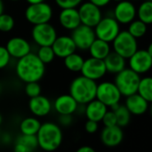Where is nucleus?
<instances>
[{
  "mask_svg": "<svg viewBox=\"0 0 152 152\" xmlns=\"http://www.w3.org/2000/svg\"><path fill=\"white\" fill-rule=\"evenodd\" d=\"M0 134H1V132H0Z\"/></svg>",
  "mask_w": 152,
  "mask_h": 152,
  "instance_id": "nucleus-50",
  "label": "nucleus"
},
{
  "mask_svg": "<svg viewBox=\"0 0 152 152\" xmlns=\"http://www.w3.org/2000/svg\"><path fill=\"white\" fill-rule=\"evenodd\" d=\"M31 37L38 46H51L57 37V31L50 22L34 25Z\"/></svg>",
  "mask_w": 152,
  "mask_h": 152,
  "instance_id": "nucleus-9",
  "label": "nucleus"
},
{
  "mask_svg": "<svg viewBox=\"0 0 152 152\" xmlns=\"http://www.w3.org/2000/svg\"><path fill=\"white\" fill-rule=\"evenodd\" d=\"M94 29L96 38L110 44L121 31L120 24L114 19L113 16L102 17V20L94 28Z\"/></svg>",
  "mask_w": 152,
  "mask_h": 152,
  "instance_id": "nucleus-7",
  "label": "nucleus"
},
{
  "mask_svg": "<svg viewBox=\"0 0 152 152\" xmlns=\"http://www.w3.org/2000/svg\"><path fill=\"white\" fill-rule=\"evenodd\" d=\"M36 54L45 65L52 62L55 58V54L52 49V46H39Z\"/></svg>",
  "mask_w": 152,
  "mask_h": 152,
  "instance_id": "nucleus-32",
  "label": "nucleus"
},
{
  "mask_svg": "<svg viewBox=\"0 0 152 152\" xmlns=\"http://www.w3.org/2000/svg\"><path fill=\"white\" fill-rule=\"evenodd\" d=\"M110 109L111 110H113L115 115H116L117 126L123 128V127H126L129 125V123L131 121L132 115L124 104L118 103L116 105H113Z\"/></svg>",
  "mask_w": 152,
  "mask_h": 152,
  "instance_id": "nucleus-27",
  "label": "nucleus"
},
{
  "mask_svg": "<svg viewBox=\"0 0 152 152\" xmlns=\"http://www.w3.org/2000/svg\"><path fill=\"white\" fill-rule=\"evenodd\" d=\"M11 56L9 53L7 52L5 46L0 45V69H3L6 68L10 61H11Z\"/></svg>",
  "mask_w": 152,
  "mask_h": 152,
  "instance_id": "nucleus-37",
  "label": "nucleus"
},
{
  "mask_svg": "<svg viewBox=\"0 0 152 152\" xmlns=\"http://www.w3.org/2000/svg\"><path fill=\"white\" fill-rule=\"evenodd\" d=\"M4 11V4L3 0H0V14H2Z\"/></svg>",
  "mask_w": 152,
  "mask_h": 152,
  "instance_id": "nucleus-44",
  "label": "nucleus"
},
{
  "mask_svg": "<svg viewBox=\"0 0 152 152\" xmlns=\"http://www.w3.org/2000/svg\"><path fill=\"white\" fill-rule=\"evenodd\" d=\"M108 109L109 108L102 102H101L97 99H94L85 105L84 114L86 115L87 120H92L100 123L105 113L107 112Z\"/></svg>",
  "mask_w": 152,
  "mask_h": 152,
  "instance_id": "nucleus-22",
  "label": "nucleus"
},
{
  "mask_svg": "<svg viewBox=\"0 0 152 152\" xmlns=\"http://www.w3.org/2000/svg\"><path fill=\"white\" fill-rule=\"evenodd\" d=\"M141 76L129 68L124 69L115 76L114 84L122 96L127 97L137 93Z\"/></svg>",
  "mask_w": 152,
  "mask_h": 152,
  "instance_id": "nucleus-4",
  "label": "nucleus"
},
{
  "mask_svg": "<svg viewBox=\"0 0 152 152\" xmlns=\"http://www.w3.org/2000/svg\"><path fill=\"white\" fill-rule=\"evenodd\" d=\"M101 122H102L104 127H110V126H117V118H116L114 111L111 110H108Z\"/></svg>",
  "mask_w": 152,
  "mask_h": 152,
  "instance_id": "nucleus-35",
  "label": "nucleus"
},
{
  "mask_svg": "<svg viewBox=\"0 0 152 152\" xmlns=\"http://www.w3.org/2000/svg\"><path fill=\"white\" fill-rule=\"evenodd\" d=\"M113 17L119 24H129L136 17V7L134 4L129 0H122L117 3L113 11Z\"/></svg>",
  "mask_w": 152,
  "mask_h": 152,
  "instance_id": "nucleus-14",
  "label": "nucleus"
},
{
  "mask_svg": "<svg viewBox=\"0 0 152 152\" xmlns=\"http://www.w3.org/2000/svg\"><path fill=\"white\" fill-rule=\"evenodd\" d=\"M111 1H114V2H116V3H118V2H121L122 0H111Z\"/></svg>",
  "mask_w": 152,
  "mask_h": 152,
  "instance_id": "nucleus-46",
  "label": "nucleus"
},
{
  "mask_svg": "<svg viewBox=\"0 0 152 152\" xmlns=\"http://www.w3.org/2000/svg\"><path fill=\"white\" fill-rule=\"evenodd\" d=\"M101 142L107 148H115L119 146L124 140L123 129L118 126L104 127L101 132Z\"/></svg>",
  "mask_w": 152,
  "mask_h": 152,
  "instance_id": "nucleus-16",
  "label": "nucleus"
},
{
  "mask_svg": "<svg viewBox=\"0 0 152 152\" xmlns=\"http://www.w3.org/2000/svg\"><path fill=\"white\" fill-rule=\"evenodd\" d=\"M38 147L37 139L36 135L20 134L15 141L14 152H33Z\"/></svg>",
  "mask_w": 152,
  "mask_h": 152,
  "instance_id": "nucleus-24",
  "label": "nucleus"
},
{
  "mask_svg": "<svg viewBox=\"0 0 152 152\" xmlns=\"http://www.w3.org/2000/svg\"><path fill=\"white\" fill-rule=\"evenodd\" d=\"M5 48L11 58H14L16 60H19L31 53V45L29 42L20 37H14L10 38L7 41Z\"/></svg>",
  "mask_w": 152,
  "mask_h": 152,
  "instance_id": "nucleus-15",
  "label": "nucleus"
},
{
  "mask_svg": "<svg viewBox=\"0 0 152 152\" xmlns=\"http://www.w3.org/2000/svg\"><path fill=\"white\" fill-rule=\"evenodd\" d=\"M14 28V19L10 14L3 12L0 14V31L9 32Z\"/></svg>",
  "mask_w": 152,
  "mask_h": 152,
  "instance_id": "nucleus-33",
  "label": "nucleus"
},
{
  "mask_svg": "<svg viewBox=\"0 0 152 152\" xmlns=\"http://www.w3.org/2000/svg\"><path fill=\"white\" fill-rule=\"evenodd\" d=\"M128 29L127 31L136 39L142 38L144 37L148 30V25L144 22L141 21L138 19H134L133 21H131L128 24Z\"/></svg>",
  "mask_w": 152,
  "mask_h": 152,
  "instance_id": "nucleus-31",
  "label": "nucleus"
},
{
  "mask_svg": "<svg viewBox=\"0 0 152 152\" xmlns=\"http://www.w3.org/2000/svg\"><path fill=\"white\" fill-rule=\"evenodd\" d=\"M52 49L55 54V57H59L64 59L68 55L76 52L77 47L69 36H60L56 37L53 45H51Z\"/></svg>",
  "mask_w": 152,
  "mask_h": 152,
  "instance_id": "nucleus-19",
  "label": "nucleus"
},
{
  "mask_svg": "<svg viewBox=\"0 0 152 152\" xmlns=\"http://www.w3.org/2000/svg\"><path fill=\"white\" fill-rule=\"evenodd\" d=\"M41 126L40 120L36 117H28L22 119L20 123L19 128L21 134L36 135Z\"/></svg>",
  "mask_w": 152,
  "mask_h": 152,
  "instance_id": "nucleus-26",
  "label": "nucleus"
},
{
  "mask_svg": "<svg viewBox=\"0 0 152 152\" xmlns=\"http://www.w3.org/2000/svg\"><path fill=\"white\" fill-rule=\"evenodd\" d=\"M71 38L77 47L82 51L88 50L92 43L95 40V33L94 28L80 24L77 28L72 30Z\"/></svg>",
  "mask_w": 152,
  "mask_h": 152,
  "instance_id": "nucleus-12",
  "label": "nucleus"
},
{
  "mask_svg": "<svg viewBox=\"0 0 152 152\" xmlns=\"http://www.w3.org/2000/svg\"><path fill=\"white\" fill-rule=\"evenodd\" d=\"M129 1H131V2H135V1H140V0H129Z\"/></svg>",
  "mask_w": 152,
  "mask_h": 152,
  "instance_id": "nucleus-48",
  "label": "nucleus"
},
{
  "mask_svg": "<svg viewBox=\"0 0 152 152\" xmlns=\"http://www.w3.org/2000/svg\"><path fill=\"white\" fill-rule=\"evenodd\" d=\"M77 11L81 24L91 28H94L102 18L101 8L89 1L81 3Z\"/></svg>",
  "mask_w": 152,
  "mask_h": 152,
  "instance_id": "nucleus-10",
  "label": "nucleus"
},
{
  "mask_svg": "<svg viewBox=\"0 0 152 152\" xmlns=\"http://www.w3.org/2000/svg\"><path fill=\"white\" fill-rule=\"evenodd\" d=\"M63 60H64V66L67 68V69L72 72H80L85 61L83 56L77 53L76 52L68 55Z\"/></svg>",
  "mask_w": 152,
  "mask_h": 152,
  "instance_id": "nucleus-29",
  "label": "nucleus"
},
{
  "mask_svg": "<svg viewBox=\"0 0 152 152\" xmlns=\"http://www.w3.org/2000/svg\"><path fill=\"white\" fill-rule=\"evenodd\" d=\"M36 136L38 147L45 152L55 151L61 147L63 141L61 127L57 123L51 121L41 123Z\"/></svg>",
  "mask_w": 152,
  "mask_h": 152,
  "instance_id": "nucleus-2",
  "label": "nucleus"
},
{
  "mask_svg": "<svg viewBox=\"0 0 152 152\" xmlns=\"http://www.w3.org/2000/svg\"><path fill=\"white\" fill-rule=\"evenodd\" d=\"M136 16L138 20L144 22L147 25L152 23V2L151 0H145L136 9Z\"/></svg>",
  "mask_w": 152,
  "mask_h": 152,
  "instance_id": "nucleus-28",
  "label": "nucleus"
},
{
  "mask_svg": "<svg viewBox=\"0 0 152 152\" xmlns=\"http://www.w3.org/2000/svg\"><path fill=\"white\" fill-rule=\"evenodd\" d=\"M89 2L93 3L94 4H95L96 6H98L100 8H102V7L108 5L111 2V0H89Z\"/></svg>",
  "mask_w": 152,
  "mask_h": 152,
  "instance_id": "nucleus-41",
  "label": "nucleus"
},
{
  "mask_svg": "<svg viewBox=\"0 0 152 152\" xmlns=\"http://www.w3.org/2000/svg\"><path fill=\"white\" fill-rule=\"evenodd\" d=\"M29 4H37V3H42V2H45V0H26Z\"/></svg>",
  "mask_w": 152,
  "mask_h": 152,
  "instance_id": "nucleus-43",
  "label": "nucleus"
},
{
  "mask_svg": "<svg viewBox=\"0 0 152 152\" xmlns=\"http://www.w3.org/2000/svg\"><path fill=\"white\" fill-rule=\"evenodd\" d=\"M25 18L32 25L50 22L53 18V8L46 2L31 4L25 10Z\"/></svg>",
  "mask_w": 152,
  "mask_h": 152,
  "instance_id": "nucleus-6",
  "label": "nucleus"
},
{
  "mask_svg": "<svg viewBox=\"0 0 152 152\" xmlns=\"http://www.w3.org/2000/svg\"><path fill=\"white\" fill-rule=\"evenodd\" d=\"M76 152H96V151L91 147V146H88V145H84V146H81L79 147Z\"/></svg>",
  "mask_w": 152,
  "mask_h": 152,
  "instance_id": "nucleus-42",
  "label": "nucleus"
},
{
  "mask_svg": "<svg viewBox=\"0 0 152 152\" xmlns=\"http://www.w3.org/2000/svg\"><path fill=\"white\" fill-rule=\"evenodd\" d=\"M137 94L142 96L143 99H145L150 103L152 102V78L151 77H141L138 88H137Z\"/></svg>",
  "mask_w": 152,
  "mask_h": 152,
  "instance_id": "nucleus-30",
  "label": "nucleus"
},
{
  "mask_svg": "<svg viewBox=\"0 0 152 152\" xmlns=\"http://www.w3.org/2000/svg\"><path fill=\"white\" fill-rule=\"evenodd\" d=\"M26 95L30 99L37 97L41 94V86L38 82H30L26 83L25 88H24Z\"/></svg>",
  "mask_w": 152,
  "mask_h": 152,
  "instance_id": "nucleus-34",
  "label": "nucleus"
},
{
  "mask_svg": "<svg viewBox=\"0 0 152 152\" xmlns=\"http://www.w3.org/2000/svg\"><path fill=\"white\" fill-rule=\"evenodd\" d=\"M1 90H2V86H1V85H0V92H1Z\"/></svg>",
  "mask_w": 152,
  "mask_h": 152,
  "instance_id": "nucleus-49",
  "label": "nucleus"
},
{
  "mask_svg": "<svg viewBox=\"0 0 152 152\" xmlns=\"http://www.w3.org/2000/svg\"><path fill=\"white\" fill-rule=\"evenodd\" d=\"M28 109L34 117L44 118L51 113L53 110V103L47 97L40 94L29 99Z\"/></svg>",
  "mask_w": 152,
  "mask_h": 152,
  "instance_id": "nucleus-17",
  "label": "nucleus"
},
{
  "mask_svg": "<svg viewBox=\"0 0 152 152\" xmlns=\"http://www.w3.org/2000/svg\"><path fill=\"white\" fill-rule=\"evenodd\" d=\"M77 107L78 103L69 94L58 96L53 103V109L58 115H73Z\"/></svg>",
  "mask_w": 152,
  "mask_h": 152,
  "instance_id": "nucleus-18",
  "label": "nucleus"
},
{
  "mask_svg": "<svg viewBox=\"0 0 152 152\" xmlns=\"http://www.w3.org/2000/svg\"><path fill=\"white\" fill-rule=\"evenodd\" d=\"M15 72L18 78L26 83L39 82L45 73V65L38 59L36 53L28 54L17 60Z\"/></svg>",
  "mask_w": 152,
  "mask_h": 152,
  "instance_id": "nucleus-1",
  "label": "nucleus"
},
{
  "mask_svg": "<svg viewBox=\"0 0 152 152\" xmlns=\"http://www.w3.org/2000/svg\"><path fill=\"white\" fill-rule=\"evenodd\" d=\"M73 121H74L73 115H59L57 124L61 127H69L72 125Z\"/></svg>",
  "mask_w": 152,
  "mask_h": 152,
  "instance_id": "nucleus-38",
  "label": "nucleus"
},
{
  "mask_svg": "<svg viewBox=\"0 0 152 152\" xmlns=\"http://www.w3.org/2000/svg\"><path fill=\"white\" fill-rule=\"evenodd\" d=\"M0 142L4 144V145H8L9 143L12 142V136L11 134H9L8 133H4L0 134Z\"/></svg>",
  "mask_w": 152,
  "mask_h": 152,
  "instance_id": "nucleus-40",
  "label": "nucleus"
},
{
  "mask_svg": "<svg viewBox=\"0 0 152 152\" xmlns=\"http://www.w3.org/2000/svg\"><path fill=\"white\" fill-rule=\"evenodd\" d=\"M107 72L110 74H118L126 68V60L111 51L109 55L103 60Z\"/></svg>",
  "mask_w": 152,
  "mask_h": 152,
  "instance_id": "nucleus-23",
  "label": "nucleus"
},
{
  "mask_svg": "<svg viewBox=\"0 0 152 152\" xmlns=\"http://www.w3.org/2000/svg\"><path fill=\"white\" fill-rule=\"evenodd\" d=\"M8 1H11V2H18V1H20V0H8Z\"/></svg>",
  "mask_w": 152,
  "mask_h": 152,
  "instance_id": "nucleus-47",
  "label": "nucleus"
},
{
  "mask_svg": "<svg viewBox=\"0 0 152 152\" xmlns=\"http://www.w3.org/2000/svg\"><path fill=\"white\" fill-rule=\"evenodd\" d=\"M112 43V50L126 60L129 59L137 50L138 43L127 30H123L118 33Z\"/></svg>",
  "mask_w": 152,
  "mask_h": 152,
  "instance_id": "nucleus-5",
  "label": "nucleus"
},
{
  "mask_svg": "<svg viewBox=\"0 0 152 152\" xmlns=\"http://www.w3.org/2000/svg\"><path fill=\"white\" fill-rule=\"evenodd\" d=\"M122 95L114 84L110 81H102L97 84L95 99L102 102L108 108L120 103Z\"/></svg>",
  "mask_w": 152,
  "mask_h": 152,
  "instance_id": "nucleus-8",
  "label": "nucleus"
},
{
  "mask_svg": "<svg viewBox=\"0 0 152 152\" xmlns=\"http://www.w3.org/2000/svg\"><path fill=\"white\" fill-rule=\"evenodd\" d=\"M2 123H3V117H2V115L0 114V126L2 125Z\"/></svg>",
  "mask_w": 152,
  "mask_h": 152,
  "instance_id": "nucleus-45",
  "label": "nucleus"
},
{
  "mask_svg": "<svg viewBox=\"0 0 152 152\" xmlns=\"http://www.w3.org/2000/svg\"><path fill=\"white\" fill-rule=\"evenodd\" d=\"M126 98V99L124 105L131 113V115L142 116L149 110L150 102L140 96L137 93Z\"/></svg>",
  "mask_w": 152,
  "mask_h": 152,
  "instance_id": "nucleus-20",
  "label": "nucleus"
},
{
  "mask_svg": "<svg viewBox=\"0 0 152 152\" xmlns=\"http://www.w3.org/2000/svg\"><path fill=\"white\" fill-rule=\"evenodd\" d=\"M59 21L62 28L68 30H73L80 24V18L77 8H64L59 13Z\"/></svg>",
  "mask_w": 152,
  "mask_h": 152,
  "instance_id": "nucleus-21",
  "label": "nucleus"
},
{
  "mask_svg": "<svg viewBox=\"0 0 152 152\" xmlns=\"http://www.w3.org/2000/svg\"><path fill=\"white\" fill-rule=\"evenodd\" d=\"M56 4L61 8H77L83 3V0H54Z\"/></svg>",
  "mask_w": 152,
  "mask_h": 152,
  "instance_id": "nucleus-36",
  "label": "nucleus"
},
{
  "mask_svg": "<svg viewBox=\"0 0 152 152\" xmlns=\"http://www.w3.org/2000/svg\"><path fill=\"white\" fill-rule=\"evenodd\" d=\"M129 69L140 76L146 74L152 67V54L147 49H138L128 59Z\"/></svg>",
  "mask_w": 152,
  "mask_h": 152,
  "instance_id": "nucleus-11",
  "label": "nucleus"
},
{
  "mask_svg": "<svg viewBox=\"0 0 152 152\" xmlns=\"http://www.w3.org/2000/svg\"><path fill=\"white\" fill-rule=\"evenodd\" d=\"M88 50L91 57L103 61L111 52V46L110 43L95 38V40L92 43Z\"/></svg>",
  "mask_w": 152,
  "mask_h": 152,
  "instance_id": "nucleus-25",
  "label": "nucleus"
},
{
  "mask_svg": "<svg viewBox=\"0 0 152 152\" xmlns=\"http://www.w3.org/2000/svg\"><path fill=\"white\" fill-rule=\"evenodd\" d=\"M96 81L84 76H78L72 80L69 86V94L79 105H86L95 99Z\"/></svg>",
  "mask_w": 152,
  "mask_h": 152,
  "instance_id": "nucleus-3",
  "label": "nucleus"
},
{
  "mask_svg": "<svg viewBox=\"0 0 152 152\" xmlns=\"http://www.w3.org/2000/svg\"><path fill=\"white\" fill-rule=\"evenodd\" d=\"M85 130L89 134H94L99 130V123L92 120H87L85 124Z\"/></svg>",
  "mask_w": 152,
  "mask_h": 152,
  "instance_id": "nucleus-39",
  "label": "nucleus"
},
{
  "mask_svg": "<svg viewBox=\"0 0 152 152\" xmlns=\"http://www.w3.org/2000/svg\"><path fill=\"white\" fill-rule=\"evenodd\" d=\"M81 75L94 81L102 79L107 73L104 61L90 57L85 60L82 69L80 70Z\"/></svg>",
  "mask_w": 152,
  "mask_h": 152,
  "instance_id": "nucleus-13",
  "label": "nucleus"
}]
</instances>
